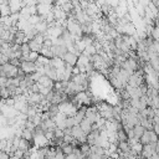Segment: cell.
I'll use <instances>...</instances> for the list:
<instances>
[{"instance_id": "obj_10", "label": "cell", "mask_w": 159, "mask_h": 159, "mask_svg": "<svg viewBox=\"0 0 159 159\" xmlns=\"http://www.w3.org/2000/svg\"><path fill=\"white\" fill-rule=\"evenodd\" d=\"M40 53L36 52V51H30V53L27 55V60L26 61H30V62H36V60L39 58Z\"/></svg>"}, {"instance_id": "obj_8", "label": "cell", "mask_w": 159, "mask_h": 159, "mask_svg": "<svg viewBox=\"0 0 159 159\" xmlns=\"http://www.w3.org/2000/svg\"><path fill=\"white\" fill-rule=\"evenodd\" d=\"M11 11H10V6L9 4H1L0 5V16H10Z\"/></svg>"}, {"instance_id": "obj_13", "label": "cell", "mask_w": 159, "mask_h": 159, "mask_svg": "<svg viewBox=\"0 0 159 159\" xmlns=\"http://www.w3.org/2000/svg\"><path fill=\"white\" fill-rule=\"evenodd\" d=\"M135 159H139V157H138V158H135Z\"/></svg>"}, {"instance_id": "obj_7", "label": "cell", "mask_w": 159, "mask_h": 159, "mask_svg": "<svg viewBox=\"0 0 159 159\" xmlns=\"http://www.w3.org/2000/svg\"><path fill=\"white\" fill-rule=\"evenodd\" d=\"M144 128L140 125V124H137V125H134L133 127V133H134V138H137V139H139L140 137H142V134L144 133Z\"/></svg>"}, {"instance_id": "obj_1", "label": "cell", "mask_w": 159, "mask_h": 159, "mask_svg": "<svg viewBox=\"0 0 159 159\" xmlns=\"http://www.w3.org/2000/svg\"><path fill=\"white\" fill-rule=\"evenodd\" d=\"M19 68L22 70V72L25 75H31V73L36 72V65H35V62H30V61H21Z\"/></svg>"}, {"instance_id": "obj_3", "label": "cell", "mask_w": 159, "mask_h": 159, "mask_svg": "<svg viewBox=\"0 0 159 159\" xmlns=\"http://www.w3.org/2000/svg\"><path fill=\"white\" fill-rule=\"evenodd\" d=\"M80 127H81L82 132H83L86 135L89 134V133L92 132V123H91L87 118H83V119L80 122Z\"/></svg>"}, {"instance_id": "obj_12", "label": "cell", "mask_w": 159, "mask_h": 159, "mask_svg": "<svg viewBox=\"0 0 159 159\" xmlns=\"http://www.w3.org/2000/svg\"><path fill=\"white\" fill-rule=\"evenodd\" d=\"M2 42H4V41H2V40H1V39H0V46H1V45H2Z\"/></svg>"}, {"instance_id": "obj_9", "label": "cell", "mask_w": 159, "mask_h": 159, "mask_svg": "<svg viewBox=\"0 0 159 159\" xmlns=\"http://www.w3.org/2000/svg\"><path fill=\"white\" fill-rule=\"evenodd\" d=\"M27 43H29V46H30V50H31V51H36V52H39V53H40V50H41L42 45L37 43L35 40H30Z\"/></svg>"}, {"instance_id": "obj_4", "label": "cell", "mask_w": 159, "mask_h": 159, "mask_svg": "<svg viewBox=\"0 0 159 159\" xmlns=\"http://www.w3.org/2000/svg\"><path fill=\"white\" fill-rule=\"evenodd\" d=\"M21 138H24L27 142H31L34 139V130L29 129V128H22V133H21Z\"/></svg>"}, {"instance_id": "obj_6", "label": "cell", "mask_w": 159, "mask_h": 159, "mask_svg": "<svg viewBox=\"0 0 159 159\" xmlns=\"http://www.w3.org/2000/svg\"><path fill=\"white\" fill-rule=\"evenodd\" d=\"M152 130V129H150ZM150 130H144V133L142 134V137L139 138V142L143 144V145H147L150 143Z\"/></svg>"}, {"instance_id": "obj_5", "label": "cell", "mask_w": 159, "mask_h": 159, "mask_svg": "<svg viewBox=\"0 0 159 159\" xmlns=\"http://www.w3.org/2000/svg\"><path fill=\"white\" fill-rule=\"evenodd\" d=\"M40 55L41 56H45L47 58H53V53H52L51 47H47V46H43V45H42V47L40 50Z\"/></svg>"}, {"instance_id": "obj_11", "label": "cell", "mask_w": 159, "mask_h": 159, "mask_svg": "<svg viewBox=\"0 0 159 159\" xmlns=\"http://www.w3.org/2000/svg\"><path fill=\"white\" fill-rule=\"evenodd\" d=\"M0 159H10V155L7 153H5V152H1L0 153Z\"/></svg>"}, {"instance_id": "obj_2", "label": "cell", "mask_w": 159, "mask_h": 159, "mask_svg": "<svg viewBox=\"0 0 159 159\" xmlns=\"http://www.w3.org/2000/svg\"><path fill=\"white\" fill-rule=\"evenodd\" d=\"M77 58H78V56H76V55H73V53H71V52H68V51L62 56L63 62L67 63V65H71V66H76Z\"/></svg>"}]
</instances>
